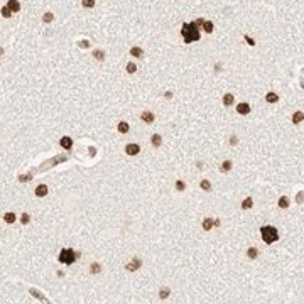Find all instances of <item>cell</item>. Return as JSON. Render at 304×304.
<instances>
[{
    "label": "cell",
    "mask_w": 304,
    "mask_h": 304,
    "mask_svg": "<svg viewBox=\"0 0 304 304\" xmlns=\"http://www.w3.org/2000/svg\"><path fill=\"white\" fill-rule=\"evenodd\" d=\"M181 34H182V39H184V42H186V44H191V42H194V41H199V31H198L196 22H191V24H182Z\"/></svg>",
    "instance_id": "6da1fadb"
},
{
    "label": "cell",
    "mask_w": 304,
    "mask_h": 304,
    "mask_svg": "<svg viewBox=\"0 0 304 304\" xmlns=\"http://www.w3.org/2000/svg\"><path fill=\"white\" fill-rule=\"evenodd\" d=\"M260 235H262V240L265 243H274L279 240V231H277V228L276 226H270V225L260 228Z\"/></svg>",
    "instance_id": "7a4b0ae2"
},
{
    "label": "cell",
    "mask_w": 304,
    "mask_h": 304,
    "mask_svg": "<svg viewBox=\"0 0 304 304\" xmlns=\"http://www.w3.org/2000/svg\"><path fill=\"white\" fill-rule=\"evenodd\" d=\"M78 255H80V253H78V252H74L73 248H63L59 252V257H58V258H59L61 263L71 265V263H73L76 258H78Z\"/></svg>",
    "instance_id": "3957f363"
},
{
    "label": "cell",
    "mask_w": 304,
    "mask_h": 304,
    "mask_svg": "<svg viewBox=\"0 0 304 304\" xmlns=\"http://www.w3.org/2000/svg\"><path fill=\"white\" fill-rule=\"evenodd\" d=\"M140 265H142V260L139 258V257H134V260H132L130 263H127V265H125V269L130 270V272H134V270H137Z\"/></svg>",
    "instance_id": "277c9868"
},
{
    "label": "cell",
    "mask_w": 304,
    "mask_h": 304,
    "mask_svg": "<svg viewBox=\"0 0 304 304\" xmlns=\"http://www.w3.org/2000/svg\"><path fill=\"white\" fill-rule=\"evenodd\" d=\"M125 152H127L128 155H137L139 152H140V147H139L137 144H128L127 147H125Z\"/></svg>",
    "instance_id": "5b68a950"
},
{
    "label": "cell",
    "mask_w": 304,
    "mask_h": 304,
    "mask_svg": "<svg viewBox=\"0 0 304 304\" xmlns=\"http://www.w3.org/2000/svg\"><path fill=\"white\" fill-rule=\"evenodd\" d=\"M236 112L242 113V115L250 113V105L248 103H238V105H236Z\"/></svg>",
    "instance_id": "8992f818"
},
{
    "label": "cell",
    "mask_w": 304,
    "mask_h": 304,
    "mask_svg": "<svg viewBox=\"0 0 304 304\" xmlns=\"http://www.w3.org/2000/svg\"><path fill=\"white\" fill-rule=\"evenodd\" d=\"M46 194H47V186H46V184H39V186L36 188V196L44 198Z\"/></svg>",
    "instance_id": "52a82bcc"
},
{
    "label": "cell",
    "mask_w": 304,
    "mask_h": 304,
    "mask_svg": "<svg viewBox=\"0 0 304 304\" xmlns=\"http://www.w3.org/2000/svg\"><path fill=\"white\" fill-rule=\"evenodd\" d=\"M140 118L145 122V123H152V122H154V113H152V112H142Z\"/></svg>",
    "instance_id": "ba28073f"
},
{
    "label": "cell",
    "mask_w": 304,
    "mask_h": 304,
    "mask_svg": "<svg viewBox=\"0 0 304 304\" xmlns=\"http://www.w3.org/2000/svg\"><path fill=\"white\" fill-rule=\"evenodd\" d=\"M59 144H61V147L63 149H71L73 147V140L69 139V137H63L59 140Z\"/></svg>",
    "instance_id": "9c48e42d"
},
{
    "label": "cell",
    "mask_w": 304,
    "mask_h": 304,
    "mask_svg": "<svg viewBox=\"0 0 304 304\" xmlns=\"http://www.w3.org/2000/svg\"><path fill=\"white\" fill-rule=\"evenodd\" d=\"M213 226H215V221H213L211 218H204V220H203V230L208 231V230H211Z\"/></svg>",
    "instance_id": "30bf717a"
},
{
    "label": "cell",
    "mask_w": 304,
    "mask_h": 304,
    "mask_svg": "<svg viewBox=\"0 0 304 304\" xmlns=\"http://www.w3.org/2000/svg\"><path fill=\"white\" fill-rule=\"evenodd\" d=\"M233 101H235V98H233V95H231V93H226L225 96H223V105H226V107L233 105Z\"/></svg>",
    "instance_id": "8fae6325"
},
{
    "label": "cell",
    "mask_w": 304,
    "mask_h": 304,
    "mask_svg": "<svg viewBox=\"0 0 304 304\" xmlns=\"http://www.w3.org/2000/svg\"><path fill=\"white\" fill-rule=\"evenodd\" d=\"M7 5L10 7V10H12V12H19V10H20V4L17 2V0H9V4H7Z\"/></svg>",
    "instance_id": "7c38bea8"
},
{
    "label": "cell",
    "mask_w": 304,
    "mask_h": 304,
    "mask_svg": "<svg viewBox=\"0 0 304 304\" xmlns=\"http://www.w3.org/2000/svg\"><path fill=\"white\" fill-rule=\"evenodd\" d=\"M292 122H294V123H301V122H304V112H296V113L292 115Z\"/></svg>",
    "instance_id": "4fadbf2b"
},
{
    "label": "cell",
    "mask_w": 304,
    "mask_h": 304,
    "mask_svg": "<svg viewBox=\"0 0 304 304\" xmlns=\"http://www.w3.org/2000/svg\"><path fill=\"white\" fill-rule=\"evenodd\" d=\"M150 142H152V145H154V147H159V145L162 144V137L159 134H154V135H152V139H150Z\"/></svg>",
    "instance_id": "5bb4252c"
},
{
    "label": "cell",
    "mask_w": 304,
    "mask_h": 304,
    "mask_svg": "<svg viewBox=\"0 0 304 304\" xmlns=\"http://www.w3.org/2000/svg\"><path fill=\"white\" fill-rule=\"evenodd\" d=\"M265 100L269 101V103H276L277 100H279V95H276L274 91H270V93H267V96H265Z\"/></svg>",
    "instance_id": "9a60e30c"
},
{
    "label": "cell",
    "mask_w": 304,
    "mask_h": 304,
    "mask_svg": "<svg viewBox=\"0 0 304 304\" xmlns=\"http://www.w3.org/2000/svg\"><path fill=\"white\" fill-rule=\"evenodd\" d=\"M247 255H248V258H257V255H258V250L255 248V247H250L248 250H247Z\"/></svg>",
    "instance_id": "2e32d148"
},
{
    "label": "cell",
    "mask_w": 304,
    "mask_h": 304,
    "mask_svg": "<svg viewBox=\"0 0 304 304\" xmlns=\"http://www.w3.org/2000/svg\"><path fill=\"white\" fill-rule=\"evenodd\" d=\"M231 166H233V164H231V161H225L221 166H220V171H221V172H228L230 169H231Z\"/></svg>",
    "instance_id": "e0dca14e"
},
{
    "label": "cell",
    "mask_w": 304,
    "mask_h": 304,
    "mask_svg": "<svg viewBox=\"0 0 304 304\" xmlns=\"http://www.w3.org/2000/svg\"><path fill=\"white\" fill-rule=\"evenodd\" d=\"M130 54H132V56H135V58H142L144 51H142L140 47H132V49H130Z\"/></svg>",
    "instance_id": "ac0fdd59"
},
{
    "label": "cell",
    "mask_w": 304,
    "mask_h": 304,
    "mask_svg": "<svg viewBox=\"0 0 304 304\" xmlns=\"http://www.w3.org/2000/svg\"><path fill=\"white\" fill-rule=\"evenodd\" d=\"M118 132H120V134H127L128 132V123L127 122H120V123H118Z\"/></svg>",
    "instance_id": "d6986e66"
},
{
    "label": "cell",
    "mask_w": 304,
    "mask_h": 304,
    "mask_svg": "<svg viewBox=\"0 0 304 304\" xmlns=\"http://www.w3.org/2000/svg\"><path fill=\"white\" fill-rule=\"evenodd\" d=\"M252 206H253L252 198H245V199H243V203H242V208L243 209H248V208H252Z\"/></svg>",
    "instance_id": "ffe728a7"
},
{
    "label": "cell",
    "mask_w": 304,
    "mask_h": 304,
    "mask_svg": "<svg viewBox=\"0 0 304 304\" xmlns=\"http://www.w3.org/2000/svg\"><path fill=\"white\" fill-rule=\"evenodd\" d=\"M199 186H201L203 191H209V189H211V182H209L208 179H203V181L199 182Z\"/></svg>",
    "instance_id": "44dd1931"
},
{
    "label": "cell",
    "mask_w": 304,
    "mask_h": 304,
    "mask_svg": "<svg viewBox=\"0 0 304 304\" xmlns=\"http://www.w3.org/2000/svg\"><path fill=\"white\" fill-rule=\"evenodd\" d=\"M277 204H279L281 208H289V199H287L285 196H282V198L279 199V203H277Z\"/></svg>",
    "instance_id": "7402d4cb"
},
{
    "label": "cell",
    "mask_w": 304,
    "mask_h": 304,
    "mask_svg": "<svg viewBox=\"0 0 304 304\" xmlns=\"http://www.w3.org/2000/svg\"><path fill=\"white\" fill-rule=\"evenodd\" d=\"M4 220H5L7 223H14L15 221V215H14V213H5V215H4Z\"/></svg>",
    "instance_id": "603a6c76"
},
{
    "label": "cell",
    "mask_w": 304,
    "mask_h": 304,
    "mask_svg": "<svg viewBox=\"0 0 304 304\" xmlns=\"http://www.w3.org/2000/svg\"><path fill=\"white\" fill-rule=\"evenodd\" d=\"M93 56H95V58H96L98 61H103V58H105V53H103V51H100V49H96V51L93 53Z\"/></svg>",
    "instance_id": "cb8c5ba5"
},
{
    "label": "cell",
    "mask_w": 304,
    "mask_h": 304,
    "mask_svg": "<svg viewBox=\"0 0 304 304\" xmlns=\"http://www.w3.org/2000/svg\"><path fill=\"white\" fill-rule=\"evenodd\" d=\"M203 27H204V31H206V32H213V22H208V20H206V22H204V24H203Z\"/></svg>",
    "instance_id": "d4e9b609"
},
{
    "label": "cell",
    "mask_w": 304,
    "mask_h": 304,
    "mask_svg": "<svg viewBox=\"0 0 304 304\" xmlns=\"http://www.w3.org/2000/svg\"><path fill=\"white\" fill-rule=\"evenodd\" d=\"M100 270H101V265H100V263H96V262L91 263V274H98Z\"/></svg>",
    "instance_id": "484cf974"
},
{
    "label": "cell",
    "mask_w": 304,
    "mask_h": 304,
    "mask_svg": "<svg viewBox=\"0 0 304 304\" xmlns=\"http://www.w3.org/2000/svg\"><path fill=\"white\" fill-rule=\"evenodd\" d=\"M53 19H54V15H53V14H51V12H46V14H44V15H42V20H44L46 24H47V22H51V20H53Z\"/></svg>",
    "instance_id": "4316f807"
},
{
    "label": "cell",
    "mask_w": 304,
    "mask_h": 304,
    "mask_svg": "<svg viewBox=\"0 0 304 304\" xmlns=\"http://www.w3.org/2000/svg\"><path fill=\"white\" fill-rule=\"evenodd\" d=\"M2 15H4V17H10V15H12V10H10V7H9V5L2 9Z\"/></svg>",
    "instance_id": "83f0119b"
},
{
    "label": "cell",
    "mask_w": 304,
    "mask_h": 304,
    "mask_svg": "<svg viewBox=\"0 0 304 304\" xmlns=\"http://www.w3.org/2000/svg\"><path fill=\"white\" fill-rule=\"evenodd\" d=\"M93 5H95V0H83V7H86V9H91Z\"/></svg>",
    "instance_id": "f1b7e54d"
},
{
    "label": "cell",
    "mask_w": 304,
    "mask_h": 304,
    "mask_svg": "<svg viewBox=\"0 0 304 304\" xmlns=\"http://www.w3.org/2000/svg\"><path fill=\"white\" fill-rule=\"evenodd\" d=\"M127 71H128V73H135V71H137V66H135L134 63H128V64H127Z\"/></svg>",
    "instance_id": "f546056e"
},
{
    "label": "cell",
    "mask_w": 304,
    "mask_h": 304,
    "mask_svg": "<svg viewBox=\"0 0 304 304\" xmlns=\"http://www.w3.org/2000/svg\"><path fill=\"white\" fill-rule=\"evenodd\" d=\"M176 189H177V191H184V189H186V184H184L182 181H177L176 182Z\"/></svg>",
    "instance_id": "4dcf8cb0"
},
{
    "label": "cell",
    "mask_w": 304,
    "mask_h": 304,
    "mask_svg": "<svg viewBox=\"0 0 304 304\" xmlns=\"http://www.w3.org/2000/svg\"><path fill=\"white\" fill-rule=\"evenodd\" d=\"M169 294H171V290H169V289H166V287H164V289L161 290V294H159V296H161V299H166V297H167Z\"/></svg>",
    "instance_id": "1f68e13d"
},
{
    "label": "cell",
    "mask_w": 304,
    "mask_h": 304,
    "mask_svg": "<svg viewBox=\"0 0 304 304\" xmlns=\"http://www.w3.org/2000/svg\"><path fill=\"white\" fill-rule=\"evenodd\" d=\"M29 220H31V216L27 215V213H24V215L20 216V221L24 223V225H27V223H29Z\"/></svg>",
    "instance_id": "d6a6232c"
},
{
    "label": "cell",
    "mask_w": 304,
    "mask_h": 304,
    "mask_svg": "<svg viewBox=\"0 0 304 304\" xmlns=\"http://www.w3.org/2000/svg\"><path fill=\"white\" fill-rule=\"evenodd\" d=\"M245 41H247V44H248V46H255V41L252 39L250 36H245Z\"/></svg>",
    "instance_id": "836d02e7"
},
{
    "label": "cell",
    "mask_w": 304,
    "mask_h": 304,
    "mask_svg": "<svg viewBox=\"0 0 304 304\" xmlns=\"http://www.w3.org/2000/svg\"><path fill=\"white\" fill-rule=\"evenodd\" d=\"M296 201H297V203H303V201H304V193H299V194H297Z\"/></svg>",
    "instance_id": "e575fe53"
},
{
    "label": "cell",
    "mask_w": 304,
    "mask_h": 304,
    "mask_svg": "<svg viewBox=\"0 0 304 304\" xmlns=\"http://www.w3.org/2000/svg\"><path fill=\"white\" fill-rule=\"evenodd\" d=\"M78 46H80V47H88V46H90V42H88V41H81V42H78Z\"/></svg>",
    "instance_id": "d590c367"
},
{
    "label": "cell",
    "mask_w": 304,
    "mask_h": 304,
    "mask_svg": "<svg viewBox=\"0 0 304 304\" xmlns=\"http://www.w3.org/2000/svg\"><path fill=\"white\" fill-rule=\"evenodd\" d=\"M230 144H231V145H235V144H238V139H236L235 135H233V137L230 139Z\"/></svg>",
    "instance_id": "8d00e7d4"
},
{
    "label": "cell",
    "mask_w": 304,
    "mask_h": 304,
    "mask_svg": "<svg viewBox=\"0 0 304 304\" xmlns=\"http://www.w3.org/2000/svg\"><path fill=\"white\" fill-rule=\"evenodd\" d=\"M194 22H196V26H203L206 20H204V19H198V20H194Z\"/></svg>",
    "instance_id": "74e56055"
},
{
    "label": "cell",
    "mask_w": 304,
    "mask_h": 304,
    "mask_svg": "<svg viewBox=\"0 0 304 304\" xmlns=\"http://www.w3.org/2000/svg\"><path fill=\"white\" fill-rule=\"evenodd\" d=\"M164 96H166V98H171V96H172V93H171V91H166V93H164Z\"/></svg>",
    "instance_id": "f35d334b"
}]
</instances>
